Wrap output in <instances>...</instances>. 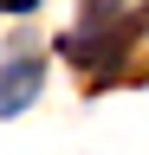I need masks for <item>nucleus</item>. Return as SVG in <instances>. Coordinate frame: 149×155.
Wrapping results in <instances>:
<instances>
[{
  "label": "nucleus",
  "instance_id": "obj_3",
  "mask_svg": "<svg viewBox=\"0 0 149 155\" xmlns=\"http://www.w3.org/2000/svg\"><path fill=\"white\" fill-rule=\"evenodd\" d=\"M0 7H13V13H32V7H39V0H0Z\"/></svg>",
  "mask_w": 149,
  "mask_h": 155
},
{
  "label": "nucleus",
  "instance_id": "obj_2",
  "mask_svg": "<svg viewBox=\"0 0 149 155\" xmlns=\"http://www.w3.org/2000/svg\"><path fill=\"white\" fill-rule=\"evenodd\" d=\"M117 45H123V32H91V26L65 39V52H71V58H78V65H97V58H110V52H117Z\"/></svg>",
  "mask_w": 149,
  "mask_h": 155
},
{
  "label": "nucleus",
  "instance_id": "obj_1",
  "mask_svg": "<svg viewBox=\"0 0 149 155\" xmlns=\"http://www.w3.org/2000/svg\"><path fill=\"white\" fill-rule=\"evenodd\" d=\"M39 78H46L39 58H13V65H0V116H20L32 97H39Z\"/></svg>",
  "mask_w": 149,
  "mask_h": 155
}]
</instances>
